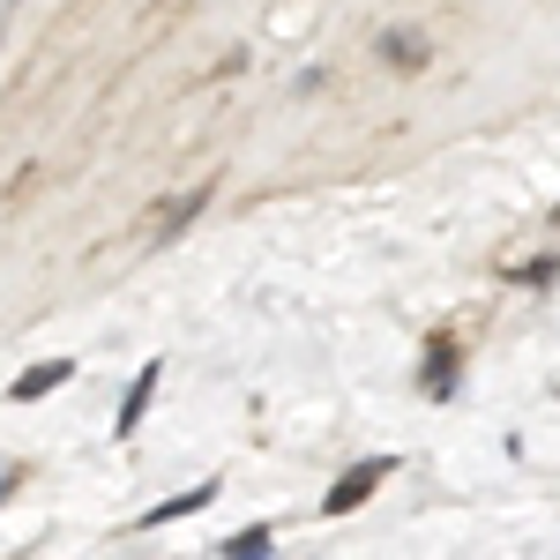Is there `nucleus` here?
Returning a JSON list of instances; mask_svg holds the SVG:
<instances>
[{"label":"nucleus","instance_id":"1","mask_svg":"<svg viewBox=\"0 0 560 560\" xmlns=\"http://www.w3.org/2000/svg\"><path fill=\"white\" fill-rule=\"evenodd\" d=\"M388 478H396V456H366V464H351L337 486H329V501H322V516H351L359 501H374Z\"/></svg>","mask_w":560,"mask_h":560},{"label":"nucleus","instance_id":"2","mask_svg":"<svg viewBox=\"0 0 560 560\" xmlns=\"http://www.w3.org/2000/svg\"><path fill=\"white\" fill-rule=\"evenodd\" d=\"M210 195H217V187H210V179H202V187H195V195H179V202H173V210H165V217H158V232H150V247H173V240H179V232H187V224H195V217H202V210H210Z\"/></svg>","mask_w":560,"mask_h":560},{"label":"nucleus","instance_id":"3","mask_svg":"<svg viewBox=\"0 0 560 560\" xmlns=\"http://www.w3.org/2000/svg\"><path fill=\"white\" fill-rule=\"evenodd\" d=\"M68 374H75V359H38L31 374H15V388H8V396H15V404H38V396H52Z\"/></svg>","mask_w":560,"mask_h":560},{"label":"nucleus","instance_id":"4","mask_svg":"<svg viewBox=\"0 0 560 560\" xmlns=\"http://www.w3.org/2000/svg\"><path fill=\"white\" fill-rule=\"evenodd\" d=\"M217 493H224V486H217V478H202V486H187V493H173V501H165V509H150V530H165V523H179V516H202V509H210Z\"/></svg>","mask_w":560,"mask_h":560},{"label":"nucleus","instance_id":"5","mask_svg":"<svg viewBox=\"0 0 560 560\" xmlns=\"http://www.w3.org/2000/svg\"><path fill=\"white\" fill-rule=\"evenodd\" d=\"M374 52H382L388 68H404V75H419V68H427V38H419V31H382Z\"/></svg>","mask_w":560,"mask_h":560},{"label":"nucleus","instance_id":"6","mask_svg":"<svg viewBox=\"0 0 560 560\" xmlns=\"http://www.w3.org/2000/svg\"><path fill=\"white\" fill-rule=\"evenodd\" d=\"M158 374H165V366L150 359V366L135 374V388H128V396H120V433H135V427H142V419H150V396H158Z\"/></svg>","mask_w":560,"mask_h":560},{"label":"nucleus","instance_id":"7","mask_svg":"<svg viewBox=\"0 0 560 560\" xmlns=\"http://www.w3.org/2000/svg\"><path fill=\"white\" fill-rule=\"evenodd\" d=\"M419 388H427V396H456V345H448V337L427 351V374H419Z\"/></svg>","mask_w":560,"mask_h":560},{"label":"nucleus","instance_id":"8","mask_svg":"<svg viewBox=\"0 0 560 560\" xmlns=\"http://www.w3.org/2000/svg\"><path fill=\"white\" fill-rule=\"evenodd\" d=\"M269 546H277V530H269V523H247V530H232L217 553H224V560H261Z\"/></svg>","mask_w":560,"mask_h":560},{"label":"nucleus","instance_id":"9","mask_svg":"<svg viewBox=\"0 0 560 560\" xmlns=\"http://www.w3.org/2000/svg\"><path fill=\"white\" fill-rule=\"evenodd\" d=\"M15 486H23V471H0V501H8V493H15Z\"/></svg>","mask_w":560,"mask_h":560}]
</instances>
